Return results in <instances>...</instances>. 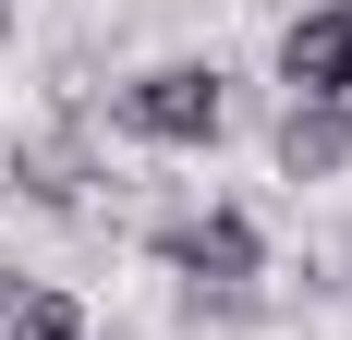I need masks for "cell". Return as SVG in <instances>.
<instances>
[{"label":"cell","mask_w":352,"mask_h":340,"mask_svg":"<svg viewBox=\"0 0 352 340\" xmlns=\"http://www.w3.org/2000/svg\"><path fill=\"white\" fill-rule=\"evenodd\" d=\"M122 134H146V146H207V134H219V73L170 61V73H146V85H122Z\"/></svg>","instance_id":"1"},{"label":"cell","mask_w":352,"mask_h":340,"mask_svg":"<svg viewBox=\"0 0 352 340\" xmlns=\"http://www.w3.org/2000/svg\"><path fill=\"white\" fill-rule=\"evenodd\" d=\"M158 255H170L182 279H219V292H231V279H255V219H243V206L170 219V231H158Z\"/></svg>","instance_id":"2"},{"label":"cell","mask_w":352,"mask_h":340,"mask_svg":"<svg viewBox=\"0 0 352 340\" xmlns=\"http://www.w3.org/2000/svg\"><path fill=\"white\" fill-rule=\"evenodd\" d=\"M280 73L304 85V98H340L352 85V0H328V12H304V25L280 36Z\"/></svg>","instance_id":"3"},{"label":"cell","mask_w":352,"mask_h":340,"mask_svg":"<svg viewBox=\"0 0 352 340\" xmlns=\"http://www.w3.org/2000/svg\"><path fill=\"white\" fill-rule=\"evenodd\" d=\"M340 158H352V122H340L328 98H292V122H280V170H292V182H316V170H340Z\"/></svg>","instance_id":"4"},{"label":"cell","mask_w":352,"mask_h":340,"mask_svg":"<svg viewBox=\"0 0 352 340\" xmlns=\"http://www.w3.org/2000/svg\"><path fill=\"white\" fill-rule=\"evenodd\" d=\"M0 328H12V340H85V316H73L61 292H25V304L0 316Z\"/></svg>","instance_id":"5"},{"label":"cell","mask_w":352,"mask_h":340,"mask_svg":"<svg viewBox=\"0 0 352 340\" xmlns=\"http://www.w3.org/2000/svg\"><path fill=\"white\" fill-rule=\"evenodd\" d=\"M12 304H25V279H12V268H0V316H12Z\"/></svg>","instance_id":"6"},{"label":"cell","mask_w":352,"mask_h":340,"mask_svg":"<svg viewBox=\"0 0 352 340\" xmlns=\"http://www.w3.org/2000/svg\"><path fill=\"white\" fill-rule=\"evenodd\" d=\"M0 25H12V0H0Z\"/></svg>","instance_id":"7"}]
</instances>
